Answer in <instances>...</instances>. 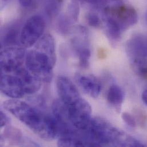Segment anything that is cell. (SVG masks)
Wrapping results in <instances>:
<instances>
[{"label": "cell", "instance_id": "obj_15", "mask_svg": "<svg viewBox=\"0 0 147 147\" xmlns=\"http://www.w3.org/2000/svg\"><path fill=\"white\" fill-rule=\"evenodd\" d=\"M62 0H48L45 5V13L49 18L56 17L60 11Z\"/></svg>", "mask_w": 147, "mask_h": 147}, {"label": "cell", "instance_id": "obj_10", "mask_svg": "<svg viewBox=\"0 0 147 147\" xmlns=\"http://www.w3.org/2000/svg\"><path fill=\"white\" fill-rule=\"evenodd\" d=\"M56 86L60 99L67 106L81 97L74 82L66 76H61L58 77Z\"/></svg>", "mask_w": 147, "mask_h": 147}, {"label": "cell", "instance_id": "obj_14", "mask_svg": "<svg viewBox=\"0 0 147 147\" xmlns=\"http://www.w3.org/2000/svg\"><path fill=\"white\" fill-rule=\"evenodd\" d=\"M124 99V93L120 86L112 85L107 93V100L108 103L116 109H119Z\"/></svg>", "mask_w": 147, "mask_h": 147}, {"label": "cell", "instance_id": "obj_5", "mask_svg": "<svg viewBox=\"0 0 147 147\" xmlns=\"http://www.w3.org/2000/svg\"><path fill=\"white\" fill-rule=\"evenodd\" d=\"M45 28L44 19L40 15L29 18L21 29L20 43L25 48H31L44 35Z\"/></svg>", "mask_w": 147, "mask_h": 147}, {"label": "cell", "instance_id": "obj_18", "mask_svg": "<svg viewBox=\"0 0 147 147\" xmlns=\"http://www.w3.org/2000/svg\"><path fill=\"white\" fill-rule=\"evenodd\" d=\"M86 20L89 26L98 28L102 25L101 20L100 17L94 12H89L86 14Z\"/></svg>", "mask_w": 147, "mask_h": 147}, {"label": "cell", "instance_id": "obj_16", "mask_svg": "<svg viewBox=\"0 0 147 147\" xmlns=\"http://www.w3.org/2000/svg\"><path fill=\"white\" fill-rule=\"evenodd\" d=\"M135 72L139 76L147 79V60H138L131 61Z\"/></svg>", "mask_w": 147, "mask_h": 147}, {"label": "cell", "instance_id": "obj_11", "mask_svg": "<svg viewBox=\"0 0 147 147\" xmlns=\"http://www.w3.org/2000/svg\"><path fill=\"white\" fill-rule=\"evenodd\" d=\"M75 80L80 88L91 97L97 98L99 96L101 85L100 81L93 75L76 74Z\"/></svg>", "mask_w": 147, "mask_h": 147}, {"label": "cell", "instance_id": "obj_21", "mask_svg": "<svg viewBox=\"0 0 147 147\" xmlns=\"http://www.w3.org/2000/svg\"><path fill=\"white\" fill-rule=\"evenodd\" d=\"M20 4L24 7H29L33 2V0H18Z\"/></svg>", "mask_w": 147, "mask_h": 147}, {"label": "cell", "instance_id": "obj_13", "mask_svg": "<svg viewBox=\"0 0 147 147\" xmlns=\"http://www.w3.org/2000/svg\"><path fill=\"white\" fill-rule=\"evenodd\" d=\"M21 30L16 25H11L6 28L2 33L1 37V49L18 46L20 43Z\"/></svg>", "mask_w": 147, "mask_h": 147}, {"label": "cell", "instance_id": "obj_12", "mask_svg": "<svg viewBox=\"0 0 147 147\" xmlns=\"http://www.w3.org/2000/svg\"><path fill=\"white\" fill-rule=\"evenodd\" d=\"M80 13L79 5L77 1H72L68 6L66 13L57 20L56 28L57 30L63 34L68 33L72 25L78 19Z\"/></svg>", "mask_w": 147, "mask_h": 147}, {"label": "cell", "instance_id": "obj_3", "mask_svg": "<svg viewBox=\"0 0 147 147\" xmlns=\"http://www.w3.org/2000/svg\"><path fill=\"white\" fill-rule=\"evenodd\" d=\"M103 16L107 35L113 42L119 41L123 33L135 25L138 21L136 10L125 4L105 6Z\"/></svg>", "mask_w": 147, "mask_h": 147}, {"label": "cell", "instance_id": "obj_20", "mask_svg": "<svg viewBox=\"0 0 147 147\" xmlns=\"http://www.w3.org/2000/svg\"><path fill=\"white\" fill-rule=\"evenodd\" d=\"M1 127L2 128L6 126L7 124L9 123V119L8 117L4 113L3 111H1Z\"/></svg>", "mask_w": 147, "mask_h": 147}, {"label": "cell", "instance_id": "obj_2", "mask_svg": "<svg viewBox=\"0 0 147 147\" xmlns=\"http://www.w3.org/2000/svg\"><path fill=\"white\" fill-rule=\"evenodd\" d=\"M93 146L116 147H144L139 140L119 129L107 120L96 117L92 119L85 130Z\"/></svg>", "mask_w": 147, "mask_h": 147}, {"label": "cell", "instance_id": "obj_23", "mask_svg": "<svg viewBox=\"0 0 147 147\" xmlns=\"http://www.w3.org/2000/svg\"><path fill=\"white\" fill-rule=\"evenodd\" d=\"M120 0H106V1L108 2H117V1H119Z\"/></svg>", "mask_w": 147, "mask_h": 147}, {"label": "cell", "instance_id": "obj_19", "mask_svg": "<svg viewBox=\"0 0 147 147\" xmlns=\"http://www.w3.org/2000/svg\"><path fill=\"white\" fill-rule=\"evenodd\" d=\"M122 119L124 123L130 128H135L136 127V120L134 117L129 113L125 112L122 115Z\"/></svg>", "mask_w": 147, "mask_h": 147}, {"label": "cell", "instance_id": "obj_4", "mask_svg": "<svg viewBox=\"0 0 147 147\" xmlns=\"http://www.w3.org/2000/svg\"><path fill=\"white\" fill-rule=\"evenodd\" d=\"M56 62V59L34 47L26 53L25 66L41 81L48 83L52 80L53 68Z\"/></svg>", "mask_w": 147, "mask_h": 147}, {"label": "cell", "instance_id": "obj_8", "mask_svg": "<svg viewBox=\"0 0 147 147\" xmlns=\"http://www.w3.org/2000/svg\"><path fill=\"white\" fill-rule=\"evenodd\" d=\"M1 90L6 96L18 99L26 94L23 81L17 72L1 73Z\"/></svg>", "mask_w": 147, "mask_h": 147}, {"label": "cell", "instance_id": "obj_22", "mask_svg": "<svg viewBox=\"0 0 147 147\" xmlns=\"http://www.w3.org/2000/svg\"><path fill=\"white\" fill-rule=\"evenodd\" d=\"M142 100L146 105H147V88L144 90L142 94Z\"/></svg>", "mask_w": 147, "mask_h": 147}, {"label": "cell", "instance_id": "obj_24", "mask_svg": "<svg viewBox=\"0 0 147 147\" xmlns=\"http://www.w3.org/2000/svg\"><path fill=\"white\" fill-rule=\"evenodd\" d=\"M146 22H147V13H146Z\"/></svg>", "mask_w": 147, "mask_h": 147}, {"label": "cell", "instance_id": "obj_1", "mask_svg": "<svg viewBox=\"0 0 147 147\" xmlns=\"http://www.w3.org/2000/svg\"><path fill=\"white\" fill-rule=\"evenodd\" d=\"M3 106L41 139L51 141L59 136L58 124L54 117L45 115L18 99L7 100Z\"/></svg>", "mask_w": 147, "mask_h": 147}, {"label": "cell", "instance_id": "obj_17", "mask_svg": "<svg viewBox=\"0 0 147 147\" xmlns=\"http://www.w3.org/2000/svg\"><path fill=\"white\" fill-rule=\"evenodd\" d=\"M4 139H7L9 141H11L13 142H18L21 139L22 134L18 129L9 127L6 128L5 131L3 135H2Z\"/></svg>", "mask_w": 147, "mask_h": 147}, {"label": "cell", "instance_id": "obj_6", "mask_svg": "<svg viewBox=\"0 0 147 147\" xmlns=\"http://www.w3.org/2000/svg\"><path fill=\"white\" fill-rule=\"evenodd\" d=\"M24 48L15 46L1 49V73L12 74L24 67L26 54Z\"/></svg>", "mask_w": 147, "mask_h": 147}, {"label": "cell", "instance_id": "obj_7", "mask_svg": "<svg viewBox=\"0 0 147 147\" xmlns=\"http://www.w3.org/2000/svg\"><path fill=\"white\" fill-rule=\"evenodd\" d=\"M67 108L69 119L74 128L79 131L86 130L92 120L90 104L81 97Z\"/></svg>", "mask_w": 147, "mask_h": 147}, {"label": "cell", "instance_id": "obj_9", "mask_svg": "<svg viewBox=\"0 0 147 147\" xmlns=\"http://www.w3.org/2000/svg\"><path fill=\"white\" fill-rule=\"evenodd\" d=\"M125 50L131 61L147 60V36L136 34L127 42Z\"/></svg>", "mask_w": 147, "mask_h": 147}]
</instances>
